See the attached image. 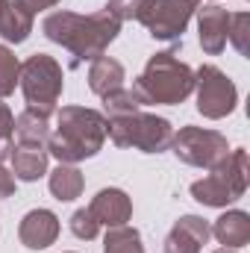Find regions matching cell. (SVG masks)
<instances>
[{"label": "cell", "instance_id": "5", "mask_svg": "<svg viewBox=\"0 0 250 253\" xmlns=\"http://www.w3.org/2000/svg\"><path fill=\"white\" fill-rule=\"evenodd\" d=\"M168 71H171V74H165V56H162V59H153L150 68H147V74L162 77V80H159V83L141 80L138 88H150V97H156V100H177V97H183L188 91V71L186 68H177L174 62H171Z\"/></svg>", "mask_w": 250, "mask_h": 253}, {"label": "cell", "instance_id": "8", "mask_svg": "<svg viewBox=\"0 0 250 253\" xmlns=\"http://www.w3.org/2000/svg\"><path fill=\"white\" fill-rule=\"evenodd\" d=\"M12 162H15V174L21 180H36L42 177L44 171V153L42 150H33V147H21L12 153Z\"/></svg>", "mask_w": 250, "mask_h": 253}, {"label": "cell", "instance_id": "3", "mask_svg": "<svg viewBox=\"0 0 250 253\" xmlns=\"http://www.w3.org/2000/svg\"><path fill=\"white\" fill-rule=\"evenodd\" d=\"M62 88V80H59V68L53 59L47 56H33L30 62L24 65V91H27V100L33 106H44L50 109L56 94Z\"/></svg>", "mask_w": 250, "mask_h": 253}, {"label": "cell", "instance_id": "9", "mask_svg": "<svg viewBox=\"0 0 250 253\" xmlns=\"http://www.w3.org/2000/svg\"><path fill=\"white\" fill-rule=\"evenodd\" d=\"M121 77H124V71H121L118 62H112V59H97V65L91 68V88L100 91V94H106V91L118 88Z\"/></svg>", "mask_w": 250, "mask_h": 253}, {"label": "cell", "instance_id": "7", "mask_svg": "<svg viewBox=\"0 0 250 253\" xmlns=\"http://www.w3.org/2000/svg\"><path fill=\"white\" fill-rule=\"evenodd\" d=\"M91 212L97 218H103V224H121L126 215H129V203L121 191H100Z\"/></svg>", "mask_w": 250, "mask_h": 253}, {"label": "cell", "instance_id": "11", "mask_svg": "<svg viewBox=\"0 0 250 253\" xmlns=\"http://www.w3.org/2000/svg\"><path fill=\"white\" fill-rule=\"evenodd\" d=\"M15 77H18V62H15V56H12L6 47H0V94H9V91L15 88Z\"/></svg>", "mask_w": 250, "mask_h": 253}, {"label": "cell", "instance_id": "13", "mask_svg": "<svg viewBox=\"0 0 250 253\" xmlns=\"http://www.w3.org/2000/svg\"><path fill=\"white\" fill-rule=\"evenodd\" d=\"M74 233H77V236H85V239H91V236L97 233V227H94L91 215H85V212H77V215H74Z\"/></svg>", "mask_w": 250, "mask_h": 253}, {"label": "cell", "instance_id": "14", "mask_svg": "<svg viewBox=\"0 0 250 253\" xmlns=\"http://www.w3.org/2000/svg\"><path fill=\"white\" fill-rule=\"evenodd\" d=\"M9 132H12V115H9V109L0 103V156H3L6 147H9Z\"/></svg>", "mask_w": 250, "mask_h": 253}, {"label": "cell", "instance_id": "6", "mask_svg": "<svg viewBox=\"0 0 250 253\" xmlns=\"http://www.w3.org/2000/svg\"><path fill=\"white\" fill-rule=\"evenodd\" d=\"M56 218L50 215V212H44V209H39V212H30L27 218H24V224H21V239H24V245L27 248H47L53 239H56Z\"/></svg>", "mask_w": 250, "mask_h": 253}, {"label": "cell", "instance_id": "2", "mask_svg": "<svg viewBox=\"0 0 250 253\" xmlns=\"http://www.w3.org/2000/svg\"><path fill=\"white\" fill-rule=\"evenodd\" d=\"M103 141V121L85 109H65L59 118V135L53 138V153L59 159H83L97 153Z\"/></svg>", "mask_w": 250, "mask_h": 253}, {"label": "cell", "instance_id": "10", "mask_svg": "<svg viewBox=\"0 0 250 253\" xmlns=\"http://www.w3.org/2000/svg\"><path fill=\"white\" fill-rule=\"evenodd\" d=\"M80 186H83V180H80V174H77L74 168H59V171L53 174V180H50V189H53V194H56L59 200L77 197V194H80Z\"/></svg>", "mask_w": 250, "mask_h": 253}, {"label": "cell", "instance_id": "1", "mask_svg": "<svg viewBox=\"0 0 250 253\" xmlns=\"http://www.w3.org/2000/svg\"><path fill=\"white\" fill-rule=\"evenodd\" d=\"M44 33L53 39V42H62L71 50H77L80 56H88V53H97L106 42L115 39L118 33V24L112 18H91V21H83L77 15H50L44 21Z\"/></svg>", "mask_w": 250, "mask_h": 253}, {"label": "cell", "instance_id": "4", "mask_svg": "<svg viewBox=\"0 0 250 253\" xmlns=\"http://www.w3.org/2000/svg\"><path fill=\"white\" fill-rule=\"evenodd\" d=\"M112 135L118 144H141L144 150H159L168 141V124L159 118H129V124H115Z\"/></svg>", "mask_w": 250, "mask_h": 253}, {"label": "cell", "instance_id": "16", "mask_svg": "<svg viewBox=\"0 0 250 253\" xmlns=\"http://www.w3.org/2000/svg\"><path fill=\"white\" fill-rule=\"evenodd\" d=\"M21 3H30L33 9H39V6H47V3H56V0H21Z\"/></svg>", "mask_w": 250, "mask_h": 253}, {"label": "cell", "instance_id": "15", "mask_svg": "<svg viewBox=\"0 0 250 253\" xmlns=\"http://www.w3.org/2000/svg\"><path fill=\"white\" fill-rule=\"evenodd\" d=\"M112 9H115L118 15H124V18H129V15H135V12H138L135 0H112Z\"/></svg>", "mask_w": 250, "mask_h": 253}, {"label": "cell", "instance_id": "12", "mask_svg": "<svg viewBox=\"0 0 250 253\" xmlns=\"http://www.w3.org/2000/svg\"><path fill=\"white\" fill-rule=\"evenodd\" d=\"M18 132H21L24 138H30V141H39V138H44V135H47L44 121H42V118H36L33 112H27V115H21V118H18Z\"/></svg>", "mask_w": 250, "mask_h": 253}]
</instances>
